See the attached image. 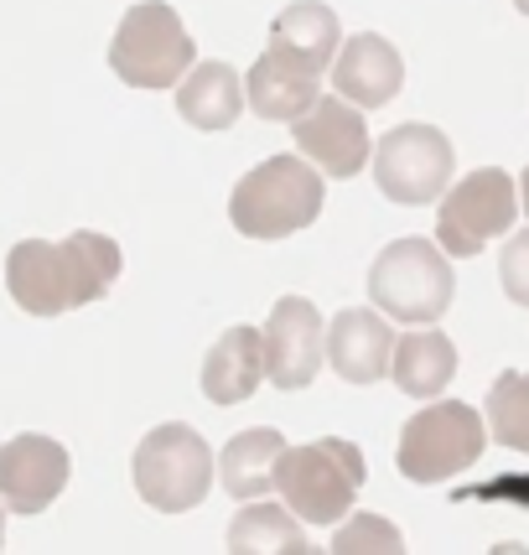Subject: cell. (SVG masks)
Listing matches in <instances>:
<instances>
[{
	"mask_svg": "<svg viewBox=\"0 0 529 555\" xmlns=\"http://www.w3.org/2000/svg\"><path fill=\"white\" fill-rule=\"evenodd\" d=\"M405 83V63L389 48V37L379 31H359L348 37L333 57V89L337 99H348L353 109H385L389 99Z\"/></svg>",
	"mask_w": 529,
	"mask_h": 555,
	"instance_id": "obj_12",
	"label": "cell"
},
{
	"mask_svg": "<svg viewBox=\"0 0 529 555\" xmlns=\"http://www.w3.org/2000/svg\"><path fill=\"white\" fill-rule=\"evenodd\" d=\"M270 48H281V52H291V57H301L307 68L327 73V63H333L337 48H343L337 11L322 5V0H296V5H286V11L270 22Z\"/></svg>",
	"mask_w": 529,
	"mask_h": 555,
	"instance_id": "obj_19",
	"label": "cell"
},
{
	"mask_svg": "<svg viewBox=\"0 0 529 555\" xmlns=\"http://www.w3.org/2000/svg\"><path fill=\"white\" fill-rule=\"evenodd\" d=\"M457 374V348L447 333H436L431 322L421 333H405L389 348V379L405 389L410 400H436Z\"/></svg>",
	"mask_w": 529,
	"mask_h": 555,
	"instance_id": "obj_18",
	"label": "cell"
},
{
	"mask_svg": "<svg viewBox=\"0 0 529 555\" xmlns=\"http://www.w3.org/2000/svg\"><path fill=\"white\" fill-rule=\"evenodd\" d=\"M519 208L529 214V167H525V177H519Z\"/></svg>",
	"mask_w": 529,
	"mask_h": 555,
	"instance_id": "obj_27",
	"label": "cell"
},
{
	"mask_svg": "<svg viewBox=\"0 0 529 555\" xmlns=\"http://www.w3.org/2000/svg\"><path fill=\"white\" fill-rule=\"evenodd\" d=\"M264 379L275 389H307L327 359V327L307 296H281L264 322Z\"/></svg>",
	"mask_w": 529,
	"mask_h": 555,
	"instance_id": "obj_9",
	"label": "cell"
},
{
	"mask_svg": "<svg viewBox=\"0 0 529 555\" xmlns=\"http://www.w3.org/2000/svg\"><path fill=\"white\" fill-rule=\"evenodd\" d=\"M317 94H322V73L307 68L301 57H291V52H281V48H264L260 57H255L249 78H244L249 109L270 125H291L296 115H307Z\"/></svg>",
	"mask_w": 529,
	"mask_h": 555,
	"instance_id": "obj_14",
	"label": "cell"
},
{
	"mask_svg": "<svg viewBox=\"0 0 529 555\" xmlns=\"http://www.w3.org/2000/svg\"><path fill=\"white\" fill-rule=\"evenodd\" d=\"M462 499H519V504H529V478H493L482 488H467Z\"/></svg>",
	"mask_w": 529,
	"mask_h": 555,
	"instance_id": "obj_26",
	"label": "cell"
},
{
	"mask_svg": "<svg viewBox=\"0 0 529 555\" xmlns=\"http://www.w3.org/2000/svg\"><path fill=\"white\" fill-rule=\"evenodd\" d=\"M488 447V426L473 405L462 400H431L426 411H415L400 431V452L395 467L405 473L410 483H447L467 473Z\"/></svg>",
	"mask_w": 529,
	"mask_h": 555,
	"instance_id": "obj_5",
	"label": "cell"
},
{
	"mask_svg": "<svg viewBox=\"0 0 529 555\" xmlns=\"http://www.w3.org/2000/svg\"><path fill=\"white\" fill-rule=\"evenodd\" d=\"M333 551L353 555V551H385V555H400L405 551V540L400 530L389 525V519H374V514H359V519H348V530L333 540Z\"/></svg>",
	"mask_w": 529,
	"mask_h": 555,
	"instance_id": "obj_24",
	"label": "cell"
},
{
	"mask_svg": "<svg viewBox=\"0 0 529 555\" xmlns=\"http://www.w3.org/2000/svg\"><path fill=\"white\" fill-rule=\"evenodd\" d=\"M452 141L436 125H395L385 141L374 145V182L389 203L400 208H426L452 188Z\"/></svg>",
	"mask_w": 529,
	"mask_h": 555,
	"instance_id": "obj_8",
	"label": "cell"
},
{
	"mask_svg": "<svg viewBox=\"0 0 529 555\" xmlns=\"http://www.w3.org/2000/svg\"><path fill=\"white\" fill-rule=\"evenodd\" d=\"M130 478H136V493H141L151 508L162 514H188L208 499V483H214V452L208 441L171 421V426H156L145 431V441L136 447V462H130Z\"/></svg>",
	"mask_w": 529,
	"mask_h": 555,
	"instance_id": "obj_6",
	"label": "cell"
},
{
	"mask_svg": "<svg viewBox=\"0 0 529 555\" xmlns=\"http://www.w3.org/2000/svg\"><path fill=\"white\" fill-rule=\"evenodd\" d=\"M264 379V338L255 327H229L203 359V395L214 405H244Z\"/></svg>",
	"mask_w": 529,
	"mask_h": 555,
	"instance_id": "obj_16",
	"label": "cell"
},
{
	"mask_svg": "<svg viewBox=\"0 0 529 555\" xmlns=\"http://www.w3.org/2000/svg\"><path fill=\"white\" fill-rule=\"evenodd\" d=\"M436 244L447 260H473L482 255L493 240H504L514 229L519 214V193H514V177L499 167H482L473 177H462L457 188L436 197Z\"/></svg>",
	"mask_w": 529,
	"mask_h": 555,
	"instance_id": "obj_7",
	"label": "cell"
},
{
	"mask_svg": "<svg viewBox=\"0 0 529 555\" xmlns=\"http://www.w3.org/2000/svg\"><path fill=\"white\" fill-rule=\"evenodd\" d=\"M229 551L234 555H307L312 540L301 534V519L281 504H249L229 525Z\"/></svg>",
	"mask_w": 529,
	"mask_h": 555,
	"instance_id": "obj_21",
	"label": "cell"
},
{
	"mask_svg": "<svg viewBox=\"0 0 529 555\" xmlns=\"http://www.w3.org/2000/svg\"><path fill=\"white\" fill-rule=\"evenodd\" d=\"M514 5H519V16H529V0H514Z\"/></svg>",
	"mask_w": 529,
	"mask_h": 555,
	"instance_id": "obj_29",
	"label": "cell"
},
{
	"mask_svg": "<svg viewBox=\"0 0 529 555\" xmlns=\"http://www.w3.org/2000/svg\"><path fill=\"white\" fill-rule=\"evenodd\" d=\"M363 478V452L343 436H322L307 447H286L275 462V493L301 525H337L353 499H359Z\"/></svg>",
	"mask_w": 529,
	"mask_h": 555,
	"instance_id": "obj_2",
	"label": "cell"
},
{
	"mask_svg": "<svg viewBox=\"0 0 529 555\" xmlns=\"http://www.w3.org/2000/svg\"><path fill=\"white\" fill-rule=\"evenodd\" d=\"M482 411H488L493 441L529 457V374H519V369L499 374L493 389H488V405H482Z\"/></svg>",
	"mask_w": 529,
	"mask_h": 555,
	"instance_id": "obj_23",
	"label": "cell"
},
{
	"mask_svg": "<svg viewBox=\"0 0 529 555\" xmlns=\"http://www.w3.org/2000/svg\"><path fill=\"white\" fill-rule=\"evenodd\" d=\"M197 63V48L182 16L167 0H141L120 16V31L109 42V68L130 89H171Z\"/></svg>",
	"mask_w": 529,
	"mask_h": 555,
	"instance_id": "obj_4",
	"label": "cell"
},
{
	"mask_svg": "<svg viewBox=\"0 0 529 555\" xmlns=\"http://www.w3.org/2000/svg\"><path fill=\"white\" fill-rule=\"evenodd\" d=\"M499 281H504V296L514 307H529V229L508 234L504 255H499Z\"/></svg>",
	"mask_w": 529,
	"mask_h": 555,
	"instance_id": "obj_25",
	"label": "cell"
},
{
	"mask_svg": "<svg viewBox=\"0 0 529 555\" xmlns=\"http://www.w3.org/2000/svg\"><path fill=\"white\" fill-rule=\"evenodd\" d=\"M244 109V78L229 63H193L177 78V115L193 130H229Z\"/></svg>",
	"mask_w": 529,
	"mask_h": 555,
	"instance_id": "obj_17",
	"label": "cell"
},
{
	"mask_svg": "<svg viewBox=\"0 0 529 555\" xmlns=\"http://www.w3.org/2000/svg\"><path fill=\"white\" fill-rule=\"evenodd\" d=\"M452 296H457L452 260L431 240H395L369 266V301L395 322H410V327L441 322Z\"/></svg>",
	"mask_w": 529,
	"mask_h": 555,
	"instance_id": "obj_3",
	"label": "cell"
},
{
	"mask_svg": "<svg viewBox=\"0 0 529 555\" xmlns=\"http://www.w3.org/2000/svg\"><path fill=\"white\" fill-rule=\"evenodd\" d=\"M5 286L11 301L31 317H63L73 312V266L68 249L48 240H22L5 260Z\"/></svg>",
	"mask_w": 529,
	"mask_h": 555,
	"instance_id": "obj_13",
	"label": "cell"
},
{
	"mask_svg": "<svg viewBox=\"0 0 529 555\" xmlns=\"http://www.w3.org/2000/svg\"><path fill=\"white\" fill-rule=\"evenodd\" d=\"M389 348H395V327L385 322V312L348 307V312H337L333 327H327V363L337 369V379H348V385L385 379Z\"/></svg>",
	"mask_w": 529,
	"mask_h": 555,
	"instance_id": "obj_15",
	"label": "cell"
},
{
	"mask_svg": "<svg viewBox=\"0 0 529 555\" xmlns=\"http://www.w3.org/2000/svg\"><path fill=\"white\" fill-rule=\"evenodd\" d=\"M68 488V452L52 436H11L0 447V504L5 514H42Z\"/></svg>",
	"mask_w": 529,
	"mask_h": 555,
	"instance_id": "obj_11",
	"label": "cell"
},
{
	"mask_svg": "<svg viewBox=\"0 0 529 555\" xmlns=\"http://www.w3.org/2000/svg\"><path fill=\"white\" fill-rule=\"evenodd\" d=\"M68 249V266H73V307H94L109 296V286L120 281V244L94 234V229H78L63 240Z\"/></svg>",
	"mask_w": 529,
	"mask_h": 555,
	"instance_id": "obj_22",
	"label": "cell"
},
{
	"mask_svg": "<svg viewBox=\"0 0 529 555\" xmlns=\"http://www.w3.org/2000/svg\"><path fill=\"white\" fill-rule=\"evenodd\" d=\"M291 135H296V151L312 162L317 171L327 177H359L369 167V125L363 115L337 94H317L307 115L291 120Z\"/></svg>",
	"mask_w": 529,
	"mask_h": 555,
	"instance_id": "obj_10",
	"label": "cell"
},
{
	"mask_svg": "<svg viewBox=\"0 0 529 555\" xmlns=\"http://www.w3.org/2000/svg\"><path fill=\"white\" fill-rule=\"evenodd\" d=\"M322 214V171L296 156H270L255 171H244L234 197H229V218L244 240H286L312 229Z\"/></svg>",
	"mask_w": 529,
	"mask_h": 555,
	"instance_id": "obj_1",
	"label": "cell"
},
{
	"mask_svg": "<svg viewBox=\"0 0 529 555\" xmlns=\"http://www.w3.org/2000/svg\"><path fill=\"white\" fill-rule=\"evenodd\" d=\"M0 551H5V504H0Z\"/></svg>",
	"mask_w": 529,
	"mask_h": 555,
	"instance_id": "obj_28",
	"label": "cell"
},
{
	"mask_svg": "<svg viewBox=\"0 0 529 555\" xmlns=\"http://www.w3.org/2000/svg\"><path fill=\"white\" fill-rule=\"evenodd\" d=\"M286 452V436L270 431V426H255V431H240L223 452H218V478H223V493L234 499H260L275 488V462Z\"/></svg>",
	"mask_w": 529,
	"mask_h": 555,
	"instance_id": "obj_20",
	"label": "cell"
}]
</instances>
